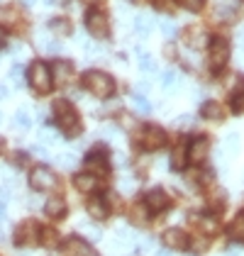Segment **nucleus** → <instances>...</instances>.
Masks as SVG:
<instances>
[{
  "label": "nucleus",
  "instance_id": "obj_10",
  "mask_svg": "<svg viewBox=\"0 0 244 256\" xmlns=\"http://www.w3.org/2000/svg\"><path fill=\"white\" fill-rule=\"evenodd\" d=\"M64 252L68 256H96L93 246H90L86 239H78V236H71V239L64 244Z\"/></svg>",
  "mask_w": 244,
  "mask_h": 256
},
{
  "label": "nucleus",
  "instance_id": "obj_6",
  "mask_svg": "<svg viewBox=\"0 0 244 256\" xmlns=\"http://www.w3.org/2000/svg\"><path fill=\"white\" fill-rule=\"evenodd\" d=\"M230 59V44L224 40H212L210 42V52H208V61L212 68H222Z\"/></svg>",
  "mask_w": 244,
  "mask_h": 256
},
{
  "label": "nucleus",
  "instance_id": "obj_1",
  "mask_svg": "<svg viewBox=\"0 0 244 256\" xmlns=\"http://www.w3.org/2000/svg\"><path fill=\"white\" fill-rule=\"evenodd\" d=\"M54 115H56V122H59V127L68 134V137H76L78 134V130H81V122H78V115H76V110L66 102V100H59V102H54Z\"/></svg>",
  "mask_w": 244,
  "mask_h": 256
},
{
  "label": "nucleus",
  "instance_id": "obj_46",
  "mask_svg": "<svg viewBox=\"0 0 244 256\" xmlns=\"http://www.w3.org/2000/svg\"><path fill=\"white\" fill-rule=\"evenodd\" d=\"M22 2H24V5H34L37 0H22Z\"/></svg>",
  "mask_w": 244,
  "mask_h": 256
},
{
  "label": "nucleus",
  "instance_id": "obj_11",
  "mask_svg": "<svg viewBox=\"0 0 244 256\" xmlns=\"http://www.w3.org/2000/svg\"><path fill=\"white\" fill-rule=\"evenodd\" d=\"M144 205L149 208V210H166V205H168V196L164 193V188H152V190H146L144 193Z\"/></svg>",
  "mask_w": 244,
  "mask_h": 256
},
{
  "label": "nucleus",
  "instance_id": "obj_45",
  "mask_svg": "<svg viewBox=\"0 0 244 256\" xmlns=\"http://www.w3.org/2000/svg\"><path fill=\"white\" fill-rule=\"evenodd\" d=\"M5 46V32H2V27H0V49Z\"/></svg>",
  "mask_w": 244,
  "mask_h": 256
},
{
  "label": "nucleus",
  "instance_id": "obj_44",
  "mask_svg": "<svg viewBox=\"0 0 244 256\" xmlns=\"http://www.w3.org/2000/svg\"><path fill=\"white\" fill-rule=\"evenodd\" d=\"M227 256H242L240 249H227Z\"/></svg>",
  "mask_w": 244,
  "mask_h": 256
},
{
  "label": "nucleus",
  "instance_id": "obj_48",
  "mask_svg": "<svg viewBox=\"0 0 244 256\" xmlns=\"http://www.w3.org/2000/svg\"><path fill=\"white\" fill-rule=\"evenodd\" d=\"M0 120H2V115H0Z\"/></svg>",
  "mask_w": 244,
  "mask_h": 256
},
{
  "label": "nucleus",
  "instance_id": "obj_31",
  "mask_svg": "<svg viewBox=\"0 0 244 256\" xmlns=\"http://www.w3.org/2000/svg\"><path fill=\"white\" fill-rule=\"evenodd\" d=\"M224 149H227L230 156H234L237 149H240V137H237V134H230V137L224 139Z\"/></svg>",
  "mask_w": 244,
  "mask_h": 256
},
{
  "label": "nucleus",
  "instance_id": "obj_17",
  "mask_svg": "<svg viewBox=\"0 0 244 256\" xmlns=\"http://www.w3.org/2000/svg\"><path fill=\"white\" fill-rule=\"evenodd\" d=\"M186 42H188V46H193V49H203V44L208 42V34H205L200 27H190V30L186 32Z\"/></svg>",
  "mask_w": 244,
  "mask_h": 256
},
{
  "label": "nucleus",
  "instance_id": "obj_21",
  "mask_svg": "<svg viewBox=\"0 0 244 256\" xmlns=\"http://www.w3.org/2000/svg\"><path fill=\"white\" fill-rule=\"evenodd\" d=\"M86 166L96 174H102V171H108V158H105V154H90L86 158Z\"/></svg>",
  "mask_w": 244,
  "mask_h": 256
},
{
  "label": "nucleus",
  "instance_id": "obj_40",
  "mask_svg": "<svg viewBox=\"0 0 244 256\" xmlns=\"http://www.w3.org/2000/svg\"><path fill=\"white\" fill-rule=\"evenodd\" d=\"M10 78L15 80V83H22V66H12L10 68Z\"/></svg>",
  "mask_w": 244,
  "mask_h": 256
},
{
  "label": "nucleus",
  "instance_id": "obj_38",
  "mask_svg": "<svg viewBox=\"0 0 244 256\" xmlns=\"http://www.w3.org/2000/svg\"><path fill=\"white\" fill-rule=\"evenodd\" d=\"M42 239H44V244H49V249H54V246H56V232H54V230L42 232Z\"/></svg>",
  "mask_w": 244,
  "mask_h": 256
},
{
  "label": "nucleus",
  "instance_id": "obj_14",
  "mask_svg": "<svg viewBox=\"0 0 244 256\" xmlns=\"http://www.w3.org/2000/svg\"><path fill=\"white\" fill-rule=\"evenodd\" d=\"M88 215L93 217V220H105V217L110 215L108 200H105V198H93V200L88 202Z\"/></svg>",
  "mask_w": 244,
  "mask_h": 256
},
{
  "label": "nucleus",
  "instance_id": "obj_4",
  "mask_svg": "<svg viewBox=\"0 0 244 256\" xmlns=\"http://www.w3.org/2000/svg\"><path fill=\"white\" fill-rule=\"evenodd\" d=\"M30 186L34 188V190H54V188H59V178L56 174L52 171V168H46V166H37V168H32V174H30Z\"/></svg>",
  "mask_w": 244,
  "mask_h": 256
},
{
  "label": "nucleus",
  "instance_id": "obj_19",
  "mask_svg": "<svg viewBox=\"0 0 244 256\" xmlns=\"http://www.w3.org/2000/svg\"><path fill=\"white\" fill-rule=\"evenodd\" d=\"M37 49H40L42 54H59L61 44L56 40H52L49 34H46V37L42 34V37H37Z\"/></svg>",
  "mask_w": 244,
  "mask_h": 256
},
{
  "label": "nucleus",
  "instance_id": "obj_42",
  "mask_svg": "<svg viewBox=\"0 0 244 256\" xmlns=\"http://www.w3.org/2000/svg\"><path fill=\"white\" fill-rule=\"evenodd\" d=\"M5 217V198H0V220Z\"/></svg>",
  "mask_w": 244,
  "mask_h": 256
},
{
  "label": "nucleus",
  "instance_id": "obj_26",
  "mask_svg": "<svg viewBox=\"0 0 244 256\" xmlns=\"http://www.w3.org/2000/svg\"><path fill=\"white\" fill-rule=\"evenodd\" d=\"M49 30L56 32V34H68V32H71V22L64 20V18H56V20L49 22Z\"/></svg>",
  "mask_w": 244,
  "mask_h": 256
},
{
  "label": "nucleus",
  "instance_id": "obj_33",
  "mask_svg": "<svg viewBox=\"0 0 244 256\" xmlns=\"http://www.w3.org/2000/svg\"><path fill=\"white\" fill-rule=\"evenodd\" d=\"M181 8L190 10V12H200L203 10V0H176Z\"/></svg>",
  "mask_w": 244,
  "mask_h": 256
},
{
  "label": "nucleus",
  "instance_id": "obj_13",
  "mask_svg": "<svg viewBox=\"0 0 244 256\" xmlns=\"http://www.w3.org/2000/svg\"><path fill=\"white\" fill-rule=\"evenodd\" d=\"M44 212H46V217H52V220H59V217L66 215V202L61 198H49L44 202Z\"/></svg>",
  "mask_w": 244,
  "mask_h": 256
},
{
  "label": "nucleus",
  "instance_id": "obj_5",
  "mask_svg": "<svg viewBox=\"0 0 244 256\" xmlns=\"http://www.w3.org/2000/svg\"><path fill=\"white\" fill-rule=\"evenodd\" d=\"M40 236H42V232L34 222H22L20 227H18V232H15V244L18 246H34L40 242Z\"/></svg>",
  "mask_w": 244,
  "mask_h": 256
},
{
  "label": "nucleus",
  "instance_id": "obj_34",
  "mask_svg": "<svg viewBox=\"0 0 244 256\" xmlns=\"http://www.w3.org/2000/svg\"><path fill=\"white\" fill-rule=\"evenodd\" d=\"M200 227L205 230V234H215V232H218V220H215V217H203Z\"/></svg>",
  "mask_w": 244,
  "mask_h": 256
},
{
  "label": "nucleus",
  "instance_id": "obj_23",
  "mask_svg": "<svg viewBox=\"0 0 244 256\" xmlns=\"http://www.w3.org/2000/svg\"><path fill=\"white\" fill-rule=\"evenodd\" d=\"M76 188L90 193V190L98 188V180H96V176H90V174H78V176H76Z\"/></svg>",
  "mask_w": 244,
  "mask_h": 256
},
{
  "label": "nucleus",
  "instance_id": "obj_35",
  "mask_svg": "<svg viewBox=\"0 0 244 256\" xmlns=\"http://www.w3.org/2000/svg\"><path fill=\"white\" fill-rule=\"evenodd\" d=\"M81 230L83 232H86V234L90 236V239H100V230H98V227H96V224H90V222H81Z\"/></svg>",
  "mask_w": 244,
  "mask_h": 256
},
{
  "label": "nucleus",
  "instance_id": "obj_9",
  "mask_svg": "<svg viewBox=\"0 0 244 256\" xmlns=\"http://www.w3.org/2000/svg\"><path fill=\"white\" fill-rule=\"evenodd\" d=\"M164 142H166V132H164L162 127H156V124L144 127L142 144L146 146V149H159V146H164Z\"/></svg>",
  "mask_w": 244,
  "mask_h": 256
},
{
  "label": "nucleus",
  "instance_id": "obj_28",
  "mask_svg": "<svg viewBox=\"0 0 244 256\" xmlns=\"http://www.w3.org/2000/svg\"><path fill=\"white\" fill-rule=\"evenodd\" d=\"M52 71H54V78H56V80H64V78H66V76H68V71H71V66H68V64H64V61H56Z\"/></svg>",
  "mask_w": 244,
  "mask_h": 256
},
{
  "label": "nucleus",
  "instance_id": "obj_43",
  "mask_svg": "<svg viewBox=\"0 0 244 256\" xmlns=\"http://www.w3.org/2000/svg\"><path fill=\"white\" fill-rule=\"evenodd\" d=\"M0 98H8V86L0 83Z\"/></svg>",
  "mask_w": 244,
  "mask_h": 256
},
{
  "label": "nucleus",
  "instance_id": "obj_29",
  "mask_svg": "<svg viewBox=\"0 0 244 256\" xmlns=\"http://www.w3.org/2000/svg\"><path fill=\"white\" fill-rule=\"evenodd\" d=\"M164 88H174L176 83H178V71H174V68H168V71H164Z\"/></svg>",
  "mask_w": 244,
  "mask_h": 256
},
{
  "label": "nucleus",
  "instance_id": "obj_32",
  "mask_svg": "<svg viewBox=\"0 0 244 256\" xmlns=\"http://www.w3.org/2000/svg\"><path fill=\"white\" fill-rule=\"evenodd\" d=\"M54 161H56V166H61V168H71V166H76V156H74V154H59Z\"/></svg>",
  "mask_w": 244,
  "mask_h": 256
},
{
  "label": "nucleus",
  "instance_id": "obj_12",
  "mask_svg": "<svg viewBox=\"0 0 244 256\" xmlns=\"http://www.w3.org/2000/svg\"><path fill=\"white\" fill-rule=\"evenodd\" d=\"M208 149H210V142L205 137H196L188 146V161L193 164H203L205 156H208Z\"/></svg>",
  "mask_w": 244,
  "mask_h": 256
},
{
  "label": "nucleus",
  "instance_id": "obj_30",
  "mask_svg": "<svg viewBox=\"0 0 244 256\" xmlns=\"http://www.w3.org/2000/svg\"><path fill=\"white\" fill-rule=\"evenodd\" d=\"M162 34L166 40H174V37L178 34V30H176V24L171 20H162Z\"/></svg>",
  "mask_w": 244,
  "mask_h": 256
},
{
  "label": "nucleus",
  "instance_id": "obj_47",
  "mask_svg": "<svg viewBox=\"0 0 244 256\" xmlns=\"http://www.w3.org/2000/svg\"><path fill=\"white\" fill-rule=\"evenodd\" d=\"M240 42H242V44H244V30H242V32H240Z\"/></svg>",
  "mask_w": 244,
  "mask_h": 256
},
{
  "label": "nucleus",
  "instance_id": "obj_24",
  "mask_svg": "<svg viewBox=\"0 0 244 256\" xmlns=\"http://www.w3.org/2000/svg\"><path fill=\"white\" fill-rule=\"evenodd\" d=\"M230 239H234V242H240V244H244V217H237L232 224H230Z\"/></svg>",
  "mask_w": 244,
  "mask_h": 256
},
{
  "label": "nucleus",
  "instance_id": "obj_3",
  "mask_svg": "<svg viewBox=\"0 0 244 256\" xmlns=\"http://www.w3.org/2000/svg\"><path fill=\"white\" fill-rule=\"evenodd\" d=\"M30 86L37 90V93H49L52 90V68H46L44 61H34L30 66V74H27Z\"/></svg>",
  "mask_w": 244,
  "mask_h": 256
},
{
  "label": "nucleus",
  "instance_id": "obj_27",
  "mask_svg": "<svg viewBox=\"0 0 244 256\" xmlns=\"http://www.w3.org/2000/svg\"><path fill=\"white\" fill-rule=\"evenodd\" d=\"M15 124H18L20 130H30V127H32V118H30L27 108H20V110L15 112Z\"/></svg>",
  "mask_w": 244,
  "mask_h": 256
},
{
  "label": "nucleus",
  "instance_id": "obj_16",
  "mask_svg": "<svg viewBox=\"0 0 244 256\" xmlns=\"http://www.w3.org/2000/svg\"><path fill=\"white\" fill-rule=\"evenodd\" d=\"M200 115H203L205 120H212V122H220V120L224 118V110L220 102H212V100H208V102H203V108H200Z\"/></svg>",
  "mask_w": 244,
  "mask_h": 256
},
{
  "label": "nucleus",
  "instance_id": "obj_37",
  "mask_svg": "<svg viewBox=\"0 0 244 256\" xmlns=\"http://www.w3.org/2000/svg\"><path fill=\"white\" fill-rule=\"evenodd\" d=\"M140 66H142L144 74H154V71H156V61L152 59V56H144V59H140Z\"/></svg>",
  "mask_w": 244,
  "mask_h": 256
},
{
  "label": "nucleus",
  "instance_id": "obj_18",
  "mask_svg": "<svg viewBox=\"0 0 244 256\" xmlns=\"http://www.w3.org/2000/svg\"><path fill=\"white\" fill-rule=\"evenodd\" d=\"M130 222L137 224V227H144L149 222V208L146 205H134L130 208Z\"/></svg>",
  "mask_w": 244,
  "mask_h": 256
},
{
  "label": "nucleus",
  "instance_id": "obj_22",
  "mask_svg": "<svg viewBox=\"0 0 244 256\" xmlns=\"http://www.w3.org/2000/svg\"><path fill=\"white\" fill-rule=\"evenodd\" d=\"M215 18H218V20H224V22H232L237 18V8L230 5V2H220V5L215 8Z\"/></svg>",
  "mask_w": 244,
  "mask_h": 256
},
{
  "label": "nucleus",
  "instance_id": "obj_2",
  "mask_svg": "<svg viewBox=\"0 0 244 256\" xmlns=\"http://www.w3.org/2000/svg\"><path fill=\"white\" fill-rule=\"evenodd\" d=\"M83 86L93 96H98V98H108L115 90V80L110 78L108 74H102V71H88V74H83Z\"/></svg>",
  "mask_w": 244,
  "mask_h": 256
},
{
  "label": "nucleus",
  "instance_id": "obj_7",
  "mask_svg": "<svg viewBox=\"0 0 244 256\" xmlns=\"http://www.w3.org/2000/svg\"><path fill=\"white\" fill-rule=\"evenodd\" d=\"M86 27H88V32L93 34V37H108V18H105V12L100 10H88V15H86Z\"/></svg>",
  "mask_w": 244,
  "mask_h": 256
},
{
  "label": "nucleus",
  "instance_id": "obj_39",
  "mask_svg": "<svg viewBox=\"0 0 244 256\" xmlns=\"http://www.w3.org/2000/svg\"><path fill=\"white\" fill-rule=\"evenodd\" d=\"M190 124H193V118H190V115H181V118L174 122V127H178V130H181V127H190Z\"/></svg>",
  "mask_w": 244,
  "mask_h": 256
},
{
  "label": "nucleus",
  "instance_id": "obj_25",
  "mask_svg": "<svg viewBox=\"0 0 244 256\" xmlns=\"http://www.w3.org/2000/svg\"><path fill=\"white\" fill-rule=\"evenodd\" d=\"M132 102H134V110H137L140 115H149V112H152V102H149L146 98H142L140 93L132 96Z\"/></svg>",
  "mask_w": 244,
  "mask_h": 256
},
{
  "label": "nucleus",
  "instance_id": "obj_15",
  "mask_svg": "<svg viewBox=\"0 0 244 256\" xmlns=\"http://www.w3.org/2000/svg\"><path fill=\"white\" fill-rule=\"evenodd\" d=\"M186 161H188V146L178 144L176 149H171V156H168V166H171L174 171H181L183 166H186Z\"/></svg>",
  "mask_w": 244,
  "mask_h": 256
},
{
  "label": "nucleus",
  "instance_id": "obj_41",
  "mask_svg": "<svg viewBox=\"0 0 244 256\" xmlns=\"http://www.w3.org/2000/svg\"><path fill=\"white\" fill-rule=\"evenodd\" d=\"M156 256H174V252L166 246V249H159V252H156Z\"/></svg>",
  "mask_w": 244,
  "mask_h": 256
},
{
  "label": "nucleus",
  "instance_id": "obj_36",
  "mask_svg": "<svg viewBox=\"0 0 244 256\" xmlns=\"http://www.w3.org/2000/svg\"><path fill=\"white\" fill-rule=\"evenodd\" d=\"M56 139H59V134H56L54 130H49V127H44V130L40 132V142H46V144H54Z\"/></svg>",
  "mask_w": 244,
  "mask_h": 256
},
{
  "label": "nucleus",
  "instance_id": "obj_8",
  "mask_svg": "<svg viewBox=\"0 0 244 256\" xmlns=\"http://www.w3.org/2000/svg\"><path fill=\"white\" fill-rule=\"evenodd\" d=\"M188 234L178 230V227H168L166 232H164V246H168L171 252L174 249H188Z\"/></svg>",
  "mask_w": 244,
  "mask_h": 256
},
{
  "label": "nucleus",
  "instance_id": "obj_20",
  "mask_svg": "<svg viewBox=\"0 0 244 256\" xmlns=\"http://www.w3.org/2000/svg\"><path fill=\"white\" fill-rule=\"evenodd\" d=\"M134 30H137V34H152V30H154V18L152 15H137L134 18Z\"/></svg>",
  "mask_w": 244,
  "mask_h": 256
}]
</instances>
